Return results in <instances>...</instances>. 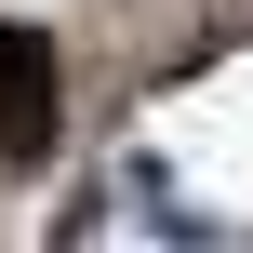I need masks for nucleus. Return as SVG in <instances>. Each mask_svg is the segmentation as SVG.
Masks as SVG:
<instances>
[{"label": "nucleus", "instance_id": "nucleus-1", "mask_svg": "<svg viewBox=\"0 0 253 253\" xmlns=\"http://www.w3.org/2000/svg\"><path fill=\"white\" fill-rule=\"evenodd\" d=\"M67 133V67L40 27H0V173H40Z\"/></svg>", "mask_w": 253, "mask_h": 253}]
</instances>
